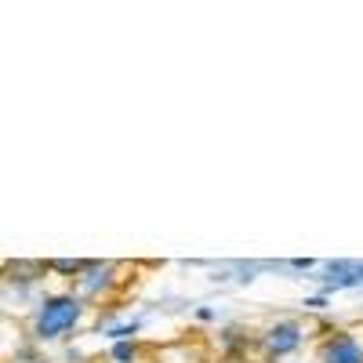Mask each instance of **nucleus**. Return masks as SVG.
I'll list each match as a JSON object with an SVG mask.
<instances>
[{
    "label": "nucleus",
    "instance_id": "nucleus-5",
    "mask_svg": "<svg viewBox=\"0 0 363 363\" xmlns=\"http://www.w3.org/2000/svg\"><path fill=\"white\" fill-rule=\"evenodd\" d=\"M113 272H116L113 262H91L77 277V294L80 298H102V291L113 284Z\"/></svg>",
    "mask_w": 363,
    "mask_h": 363
},
{
    "label": "nucleus",
    "instance_id": "nucleus-11",
    "mask_svg": "<svg viewBox=\"0 0 363 363\" xmlns=\"http://www.w3.org/2000/svg\"><path fill=\"white\" fill-rule=\"evenodd\" d=\"M196 320H203V323L215 320V309H211V306H200V309H196Z\"/></svg>",
    "mask_w": 363,
    "mask_h": 363
},
{
    "label": "nucleus",
    "instance_id": "nucleus-1",
    "mask_svg": "<svg viewBox=\"0 0 363 363\" xmlns=\"http://www.w3.org/2000/svg\"><path fill=\"white\" fill-rule=\"evenodd\" d=\"M84 298L80 294H44L37 301V309H33V323H29V335H33V342H58V338H66L73 335V330L80 327L84 320Z\"/></svg>",
    "mask_w": 363,
    "mask_h": 363
},
{
    "label": "nucleus",
    "instance_id": "nucleus-8",
    "mask_svg": "<svg viewBox=\"0 0 363 363\" xmlns=\"http://www.w3.org/2000/svg\"><path fill=\"white\" fill-rule=\"evenodd\" d=\"M87 265H91V262H77V258H55V262H48V269H55V272H73V277H80Z\"/></svg>",
    "mask_w": 363,
    "mask_h": 363
},
{
    "label": "nucleus",
    "instance_id": "nucleus-3",
    "mask_svg": "<svg viewBox=\"0 0 363 363\" xmlns=\"http://www.w3.org/2000/svg\"><path fill=\"white\" fill-rule=\"evenodd\" d=\"M323 294L330 291H352V287H363V262L356 258H338V262H323L320 265V277H313Z\"/></svg>",
    "mask_w": 363,
    "mask_h": 363
},
{
    "label": "nucleus",
    "instance_id": "nucleus-10",
    "mask_svg": "<svg viewBox=\"0 0 363 363\" xmlns=\"http://www.w3.org/2000/svg\"><path fill=\"white\" fill-rule=\"evenodd\" d=\"M287 269H298V272H313V269H316V262H313V258H291V262H287Z\"/></svg>",
    "mask_w": 363,
    "mask_h": 363
},
{
    "label": "nucleus",
    "instance_id": "nucleus-4",
    "mask_svg": "<svg viewBox=\"0 0 363 363\" xmlns=\"http://www.w3.org/2000/svg\"><path fill=\"white\" fill-rule=\"evenodd\" d=\"M320 363H363V338L356 330H335L320 345Z\"/></svg>",
    "mask_w": 363,
    "mask_h": 363
},
{
    "label": "nucleus",
    "instance_id": "nucleus-2",
    "mask_svg": "<svg viewBox=\"0 0 363 363\" xmlns=\"http://www.w3.org/2000/svg\"><path fill=\"white\" fill-rule=\"evenodd\" d=\"M306 338H309V327L306 323H298V320H277V323L265 327L262 349H265L269 359H284V356L298 352Z\"/></svg>",
    "mask_w": 363,
    "mask_h": 363
},
{
    "label": "nucleus",
    "instance_id": "nucleus-7",
    "mask_svg": "<svg viewBox=\"0 0 363 363\" xmlns=\"http://www.w3.org/2000/svg\"><path fill=\"white\" fill-rule=\"evenodd\" d=\"M109 359L113 363H135L138 359V342H113Z\"/></svg>",
    "mask_w": 363,
    "mask_h": 363
},
{
    "label": "nucleus",
    "instance_id": "nucleus-9",
    "mask_svg": "<svg viewBox=\"0 0 363 363\" xmlns=\"http://www.w3.org/2000/svg\"><path fill=\"white\" fill-rule=\"evenodd\" d=\"M301 306L313 309V313H320V309H327V294H309V298H301Z\"/></svg>",
    "mask_w": 363,
    "mask_h": 363
},
{
    "label": "nucleus",
    "instance_id": "nucleus-6",
    "mask_svg": "<svg viewBox=\"0 0 363 363\" xmlns=\"http://www.w3.org/2000/svg\"><path fill=\"white\" fill-rule=\"evenodd\" d=\"M106 338L113 342H135V335L142 330V320H124V323H102Z\"/></svg>",
    "mask_w": 363,
    "mask_h": 363
}]
</instances>
